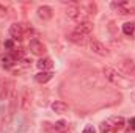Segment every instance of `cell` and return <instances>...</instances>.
<instances>
[{
	"label": "cell",
	"mask_w": 135,
	"mask_h": 133,
	"mask_svg": "<svg viewBox=\"0 0 135 133\" xmlns=\"http://www.w3.org/2000/svg\"><path fill=\"white\" fill-rule=\"evenodd\" d=\"M90 47H91V50H93L96 55H99V57H108V49L102 44L99 39L91 38V39H90Z\"/></svg>",
	"instance_id": "3"
},
{
	"label": "cell",
	"mask_w": 135,
	"mask_h": 133,
	"mask_svg": "<svg viewBox=\"0 0 135 133\" xmlns=\"http://www.w3.org/2000/svg\"><path fill=\"white\" fill-rule=\"evenodd\" d=\"M36 66H38V69H39L41 72H44V70L52 69V67H54V63H52L50 58H41V60L36 63Z\"/></svg>",
	"instance_id": "17"
},
{
	"label": "cell",
	"mask_w": 135,
	"mask_h": 133,
	"mask_svg": "<svg viewBox=\"0 0 135 133\" xmlns=\"http://www.w3.org/2000/svg\"><path fill=\"white\" fill-rule=\"evenodd\" d=\"M126 133H135V129H129V130H127Z\"/></svg>",
	"instance_id": "27"
},
{
	"label": "cell",
	"mask_w": 135,
	"mask_h": 133,
	"mask_svg": "<svg viewBox=\"0 0 135 133\" xmlns=\"http://www.w3.org/2000/svg\"><path fill=\"white\" fill-rule=\"evenodd\" d=\"M52 110H54L57 114H65L68 110H69V106H68L66 102H63V100H55V102L52 103Z\"/></svg>",
	"instance_id": "13"
},
{
	"label": "cell",
	"mask_w": 135,
	"mask_h": 133,
	"mask_svg": "<svg viewBox=\"0 0 135 133\" xmlns=\"http://www.w3.org/2000/svg\"><path fill=\"white\" fill-rule=\"evenodd\" d=\"M11 57H13L14 60H16V58H22V57H24L22 49H21V47H19V49H17V47H14V49L11 50Z\"/></svg>",
	"instance_id": "20"
},
{
	"label": "cell",
	"mask_w": 135,
	"mask_h": 133,
	"mask_svg": "<svg viewBox=\"0 0 135 133\" xmlns=\"http://www.w3.org/2000/svg\"><path fill=\"white\" fill-rule=\"evenodd\" d=\"M112 8L116 9L121 16H127V14H134L135 13V8L129 2H126V0H123V2H113L112 3Z\"/></svg>",
	"instance_id": "2"
},
{
	"label": "cell",
	"mask_w": 135,
	"mask_h": 133,
	"mask_svg": "<svg viewBox=\"0 0 135 133\" xmlns=\"http://www.w3.org/2000/svg\"><path fill=\"white\" fill-rule=\"evenodd\" d=\"M52 77H54V74H52L50 70H44V72L36 74V75H35V80H36L38 83H47L49 80H52Z\"/></svg>",
	"instance_id": "16"
},
{
	"label": "cell",
	"mask_w": 135,
	"mask_h": 133,
	"mask_svg": "<svg viewBox=\"0 0 135 133\" xmlns=\"http://www.w3.org/2000/svg\"><path fill=\"white\" fill-rule=\"evenodd\" d=\"M110 130H113V127H112V124L107 121V122H102L101 124V132L102 133H108Z\"/></svg>",
	"instance_id": "21"
},
{
	"label": "cell",
	"mask_w": 135,
	"mask_h": 133,
	"mask_svg": "<svg viewBox=\"0 0 135 133\" xmlns=\"http://www.w3.org/2000/svg\"><path fill=\"white\" fill-rule=\"evenodd\" d=\"M19 103H21V110H22V111H28V110H30V106H32V94H30V91H28L27 88L22 91Z\"/></svg>",
	"instance_id": "9"
},
{
	"label": "cell",
	"mask_w": 135,
	"mask_h": 133,
	"mask_svg": "<svg viewBox=\"0 0 135 133\" xmlns=\"http://www.w3.org/2000/svg\"><path fill=\"white\" fill-rule=\"evenodd\" d=\"M6 14V8L3 5H0V16H5Z\"/></svg>",
	"instance_id": "25"
},
{
	"label": "cell",
	"mask_w": 135,
	"mask_h": 133,
	"mask_svg": "<svg viewBox=\"0 0 135 133\" xmlns=\"http://www.w3.org/2000/svg\"><path fill=\"white\" fill-rule=\"evenodd\" d=\"M54 129H55V130H65V129H66V122H65V121H58V122L54 125Z\"/></svg>",
	"instance_id": "22"
},
{
	"label": "cell",
	"mask_w": 135,
	"mask_h": 133,
	"mask_svg": "<svg viewBox=\"0 0 135 133\" xmlns=\"http://www.w3.org/2000/svg\"><path fill=\"white\" fill-rule=\"evenodd\" d=\"M80 14H82V8L77 3H72V5H69L66 8V16L71 17V19H79Z\"/></svg>",
	"instance_id": "11"
},
{
	"label": "cell",
	"mask_w": 135,
	"mask_h": 133,
	"mask_svg": "<svg viewBox=\"0 0 135 133\" xmlns=\"http://www.w3.org/2000/svg\"><path fill=\"white\" fill-rule=\"evenodd\" d=\"M36 14H38V17L42 19V21H50V19L54 17V9H52L50 6H47V5H41V6H38Z\"/></svg>",
	"instance_id": "7"
},
{
	"label": "cell",
	"mask_w": 135,
	"mask_h": 133,
	"mask_svg": "<svg viewBox=\"0 0 135 133\" xmlns=\"http://www.w3.org/2000/svg\"><path fill=\"white\" fill-rule=\"evenodd\" d=\"M68 38H69L71 42H74V44H77V45H85V44H86V36L77 33V32H72Z\"/></svg>",
	"instance_id": "14"
},
{
	"label": "cell",
	"mask_w": 135,
	"mask_h": 133,
	"mask_svg": "<svg viewBox=\"0 0 135 133\" xmlns=\"http://www.w3.org/2000/svg\"><path fill=\"white\" fill-rule=\"evenodd\" d=\"M14 63H16V60L11 55H0V67L11 69V67L14 66Z\"/></svg>",
	"instance_id": "15"
},
{
	"label": "cell",
	"mask_w": 135,
	"mask_h": 133,
	"mask_svg": "<svg viewBox=\"0 0 135 133\" xmlns=\"http://www.w3.org/2000/svg\"><path fill=\"white\" fill-rule=\"evenodd\" d=\"M13 91V81L8 78H0V99H6Z\"/></svg>",
	"instance_id": "6"
},
{
	"label": "cell",
	"mask_w": 135,
	"mask_h": 133,
	"mask_svg": "<svg viewBox=\"0 0 135 133\" xmlns=\"http://www.w3.org/2000/svg\"><path fill=\"white\" fill-rule=\"evenodd\" d=\"M82 133H96V129L93 127V125H86L85 129H83V132Z\"/></svg>",
	"instance_id": "23"
},
{
	"label": "cell",
	"mask_w": 135,
	"mask_h": 133,
	"mask_svg": "<svg viewBox=\"0 0 135 133\" xmlns=\"http://www.w3.org/2000/svg\"><path fill=\"white\" fill-rule=\"evenodd\" d=\"M9 36L14 39V41H22L24 39V27L22 24H11L9 25Z\"/></svg>",
	"instance_id": "5"
},
{
	"label": "cell",
	"mask_w": 135,
	"mask_h": 133,
	"mask_svg": "<svg viewBox=\"0 0 135 133\" xmlns=\"http://www.w3.org/2000/svg\"><path fill=\"white\" fill-rule=\"evenodd\" d=\"M28 49H30V52L33 55H36V57H42L46 53V45L41 41H38V39H32L28 42Z\"/></svg>",
	"instance_id": "4"
},
{
	"label": "cell",
	"mask_w": 135,
	"mask_h": 133,
	"mask_svg": "<svg viewBox=\"0 0 135 133\" xmlns=\"http://www.w3.org/2000/svg\"><path fill=\"white\" fill-rule=\"evenodd\" d=\"M16 108H17V93L13 89L11 94H9V108H8V117L13 119L14 113H16Z\"/></svg>",
	"instance_id": "10"
},
{
	"label": "cell",
	"mask_w": 135,
	"mask_h": 133,
	"mask_svg": "<svg viewBox=\"0 0 135 133\" xmlns=\"http://www.w3.org/2000/svg\"><path fill=\"white\" fill-rule=\"evenodd\" d=\"M121 69L124 70L126 75H134L135 77V63L132 60H123L121 61Z\"/></svg>",
	"instance_id": "12"
},
{
	"label": "cell",
	"mask_w": 135,
	"mask_h": 133,
	"mask_svg": "<svg viewBox=\"0 0 135 133\" xmlns=\"http://www.w3.org/2000/svg\"><path fill=\"white\" fill-rule=\"evenodd\" d=\"M5 47H6V49H9V50H13V49H14L13 41H5Z\"/></svg>",
	"instance_id": "24"
},
{
	"label": "cell",
	"mask_w": 135,
	"mask_h": 133,
	"mask_svg": "<svg viewBox=\"0 0 135 133\" xmlns=\"http://www.w3.org/2000/svg\"><path fill=\"white\" fill-rule=\"evenodd\" d=\"M123 32H124V34H127V36H132L135 33V24L134 22H126L123 25Z\"/></svg>",
	"instance_id": "18"
},
{
	"label": "cell",
	"mask_w": 135,
	"mask_h": 133,
	"mask_svg": "<svg viewBox=\"0 0 135 133\" xmlns=\"http://www.w3.org/2000/svg\"><path fill=\"white\" fill-rule=\"evenodd\" d=\"M102 74H104V77H105L112 85H115V86H118V88L127 89V88H131V86L134 85V81H132L127 75H124V74L118 72L115 67L104 66V67H102Z\"/></svg>",
	"instance_id": "1"
},
{
	"label": "cell",
	"mask_w": 135,
	"mask_h": 133,
	"mask_svg": "<svg viewBox=\"0 0 135 133\" xmlns=\"http://www.w3.org/2000/svg\"><path fill=\"white\" fill-rule=\"evenodd\" d=\"M108 122H110V124H115V125H113V129H121V127L124 125V119H123L121 116H119V117H116V116H115V117H112Z\"/></svg>",
	"instance_id": "19"
},
{
	"label": "cell",
	"mask_w": 135,
	"mask_h": 133,
	"mask_svg": "<svg viewBox=\"0 0 135 133\" xmlns=\"http://www.w3.org/2000/svg\"><path fill=\"white\" fill-rule=\"evenodd\" d=\"M74 32H77V33L86 36V34H90L91 32H93V24H91L90 21H86V19H82V21L77 24V27H75Z\"/></svg>",
	"instance_id": "8"
},
{
	"label": "cell",
	"mask_w": 135,
	"mask_h": 133,
	"mask_svg": "<svg viewBox=\"0 0 135 133\" xmlns=\"http://www.w3.org/2000/svg\"><path fill=\"white\" fill-rule=\"evenodd\" d=\"M129 125H131V129H135V117H132V119L129 121Z\"/></svg>",
	"instance_id": "26"
}]
</instances>
